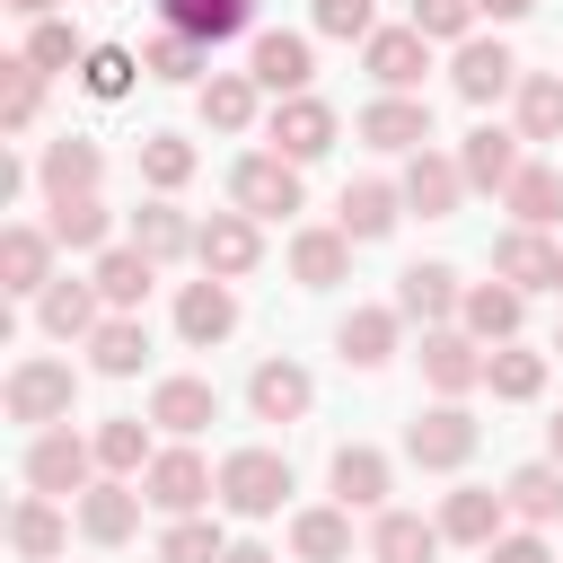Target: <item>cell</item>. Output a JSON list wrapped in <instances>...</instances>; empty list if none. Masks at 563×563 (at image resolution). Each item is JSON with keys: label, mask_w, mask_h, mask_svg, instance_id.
Listing matches in <instances>:
<instances>
[{"label": "cell", "mask_w": 563, "mask_h": 563, "mask_svg": "<svg viewBox=\"0 0 563 563\" xmlns=\"http://www.w3.org/2000/svg\"><path fill=\"white\" fill-rule=\"evenodd\" d=\"M554 264H563V246H545V229H510L493 246V273L519 282V290H554Z\"/></svg>", "instance_id": "603a6c76"}, {"label": "cell", "mask_w": 563, "mask_h": 563, "mask_svg": "<svg viewBox=\"0 0 563 563\" xmlns=\"http://www.w3.org/2000/svg\"><path fill=\"white\" fill-rule=\"evenodd\" d=\"M211 413H220V387L211 378H158V396H150V422L176 431V440H194Z\"/></svg>", "instance_id": "44dd1931"}, {"label": "cell", "mask_w": 563, "mask_h": 563, "mask_svg": "<svg viewBox=\"0 0 563 563\" xmlns=\"http://www.w3.org/2000/svg\"><path fill=\"white\" fill-rule=\"evenodd\" d=\"M141 501H150L141 484H123V475H106V484H88V493H79V528H88L97 545H123V537L141 528Z\"/></svg>", "instance_id": "5bb4252c"}, {"label": "cell", "mask_w": 563, "mask_h": 563, "mask_svg": "<svg viewBox=\"0 0 563 563\" xmlns=\"http://www.w3.org/2000/svg\"><path fill=\"white\" fill-rule=\"evenodd\" d=\"M466 18H475V0H413V26L422 35H457L466 44Z\"/></svg>", "instance_id": "f5cc1de1"}, {"label": "cell", "mask_w": 563, "mask_h": 563, "mask_svg": "<svg viewBox=\"0 0 563 563\" xmlns=\"http://www.w3.org/2000/svg\"><path fill=\"white\" fill-rule=\"evenodd\" d=\"M422 378H431L440 396H466V387H484V352H475V334H449V325H431V334H422Z\"/></svg>", "instance_id": "e0dca14e"}, {"label": "cell", "mask_w": 563, "mask_h": 563, "mask_svg": "<svg viewBox=\"0 0 563 563\" xmlns=\"http://www.w3.org/2000/svg\"><path fill=\"white\" fill-rule=\"evenodd\" d=\"M501 493H510V510H519V519H537V528H545V519H563V466H554V457L519 466Z\"/></svg>", "instance_id": "f35d334b"}, {"label": "cell", "mask_w": 563, "mask_h": 563, "mask_svg": "<svg viewBox=\"0 0 563 563\" xmlns=\"http://www.w3.org/2000/svg\"><path fill=\"white\" fill-rule=\"evenodd\" d=\"M537 0H475V18H528Z\"/></svg>", "instance_id": "11a10c76"}, {"label": "cell", "mask_w": 563, "mask_h": 563, "mask_svg": "<svg viewBox=\"0 0 563 563\" xmlns=\"http://www.w3.org/2000/svg\"><path fill=\"white\" fill-rule=\"evenodd\" d=\"M501 519H510V493H484V484H466V493H449V510H440V537H449V545H493V537H501Z\"/></svg>", "instance_id": "7402d4cb"}, {"label": "cell", "mask_w": 563, "mask_h": 563, "mask_svg": "<svg viewBox=\"0 0 563 563\" xmlns=\"http://www.w3.org/2000/svg\"><path fill=\"white\" fill-rule=\"evenodd\" d=\"M26 62L53 79V70H70V62H88V44H79V26L70 18H35L26 26Z\"/></svg>", "instance_id": "7bdbcfd3"}, {"label": "cell", "mask_w": 563, "mask_h": 563, "mask_svg": "<svg viewBox=\"0 0 563 563\" xmlns=\"http://www.w3.org/2000/svg\"><path fill=\"white\" fill-rule=\"evenodd\" d=\"M158 554H167V563H220L229 545H220V528H211V519H194V510H185V519L158 537Z\"/></svg>", "instance_id": "681fc988"}, {"label": "cell", "mask_w": 563, "mask_h": 563, "mask_svg": "<svg viewBox=\"0 0 563 563\" xmlns=\"http://www.w3.org/2000/svg\"><path fill=\"white\" fill-rule=\"evenodd\" d=\"M229 194H238V211H255V220H290V211H299V158L255 150V158H238Z\"/></svg>", "instance_id": "7a4b0ae2"}, {"label": "cell", "mask_w": 563, "mask_h": 563, "mask_svg": "<svg viewBox=\"0 0 563 563\" xmlns=\"http://www.w3.org/2000/svg\"><path fill=\"white\" fill-rule=\"evenodd\" d=\"M554 290H563V264H554Z\"/></svg>", "instance_id": "91938a15"}, {"label": "cell", "mask_w": 563, "mask_h": 563, "mask_svg": "<svg viewBox=\"0 0 563 563\" xmlns=\"http://www.w3.org/2000/svg\"><path fill=\"white\" fill-rule=\"evenodd\" d=\"M484 563H554V554H545V537H493Z\"/></svg>", "instance_id": "db71d44e"}, {"label": "cell", "mask_w": 563, "mask_h": 563, "mask_svg": "<svg viewBox=\"0 0 563 563\" xmlns=\"http://www.w3.org/2000/svg\"><path fill=\"white\" fill-rule=\"evenodd\" d=\"M0 396H9V422H70L79 378H70V361H18Z\"/></svg>", "instance_id": "3957f363"}, {"label": "cell", "mask_w": 563, "mask_h": 563, "mask_svg": "<svg viewBox=\"0 0 563 563\" xmlns=\"http://www.w3.org/2000/svg\"><path fill=\"white\" fill-rule=\"evenodd\" d=\"M246 70H255V88H273V97H299V88H308V35H290V26H264V35H255V53H246Z\"/></svg>", "instance_id": "9a60e30c"}, {"label": "cell", "mask_w": 563, "mask_h": 563, "mask_svg": "<svg viewBox=\"0 0 563 563\" xmlns=\"http://www.w3.org/2000/svg\"><path fill=\"white\" fill-rule=\"evenodd\" d=\"M132 70H141V62H132L123 44H97V53L79 62V79H88V97H123V88H132Z\"/></svg>", "instance_id": "f907efd6"}, {"label": "cell", "mask_w": 563, "mask_h": 563, "mask_svg": "<svg viewBox=\"0 0 563 563\" xmlns=\"http://www.w3.org/2000/svg\"><path fill=\"white\" fill-rule=\"evenodd\" d=\"M88 466H97V440H79V431H35V449H26V484L35 493H53V501H70V493H88Z\"/></svg>", "instance_id": "277c9868"}, {"label": "cell", "mask_w": 563, "mask_h": 563, "mask_svg": "<svg viewBox=\"0 0 563 563\" xmlns=\"http://www.w3.org/2000/svg\"><path fill=\"white\" fill-rule=\"evenodd\" d=\"M53 246H62L53 229H35V220H9V229H0V282H9L18 299H26V290H44V282H53Z\"/></svg>", "instance_id": "7c38bea8"}, {"label": "cell", "mask_w": 563, "mask_h": 563, "mask_svg": "<svg viewBox=\"0 0 563 563\" xmlns=\"http://www.w3.org/2000/svg\"><path fill=\"white\" fill-rule=\"evenodd\" d=\"M457 317H466L475 343H510V334H519V282H475V290L457 299Z\"/></svg>", "instance_id": "83f0119b"}, {"label": "cell", "mask_w": 563, "mask_h": 563, "mask_svg": "<svg viewBox=\"0 0 563 563\" xmlns=\"http://www.w3.org/2000/svg\"><path fill=\"white\" fill-rule=\"evenodd\" d=\"M150 457H158V449H150V431H141V413H114V422L97 431V466H106V475H141Z\"/></svg>", "instance_id": "b9f144b4"}, {"label": "cell", "mask_w": 563, "mask_h": 563, "mask_svg": "<svg viewBox=\"0 0 563 563\" xmlns=\"http://www.w3.org/2000/svg\"><path fill=\"white\" fill-rule=\"evenodd\" d=\"M405 457H413V466H466V457H475V413H466V405L413 413V422H405Z\"/></svg>", "instance_id": "8992f818"}, {"label": "cell", "mask_w": 563, "mask_h": 563, "mask_svg": "<svg viewBox=\"0 0 563 563\" xmlns=\"http://www.w3.org/2000/svg\"><path fill=\"white\" fill-rule=\"evenodd\" d=\"M334 501H343V510H378V501H387V457L361 449V440L334 449Z\"/></svg>", "instance_id": "d6a6232c"}, {"label": "cell", "mask_w": 563, "mask_h": 563, "mask_svg": "<svg viewBox=\"0 0 563 563\" xmlns=\"http://www.w3.org/2000/svg\"><path fill=\"white\" fill-rule=\"evenodd\" d=\"M229 325H238V299H229V282H220V273L185 282V299H176V334H185V343H220Z\"/></svg>", "instance_id": "d6986e66"}, {"label": "cell", "mask_w": 563, "mask_h": 563, "mask_svg": "<svg viewBox=\"0 0 563 563\" xmlns=\"http://www.w3.org/2000/svg\"><path fill=\"white\" fill-rule=\"evenodd\" d=\"M194 255H202V273H220V282L255 273V255H264V238H255V211H211V220L194 229Z\"/></svg>", "instance_id": "ba28073f"}, {"label": "cell", "mask_w": 563, "mask_h": 563, "mask_svg": "<svg viewBox=\"0 0 563 563\" xmlns=\"http://www.w3.org/2000/svg\"><path fill=\"white\" fill-rule=\"evenodd\" d=\"M141 493H150V501H158L167 519H185V510H202V501L220 493V475H211V466H202L194 449H158V457L141 466Z\"/></svg>", "instance_id": "5b68a950"}, {"label": "cell", "mask_w": 563, "mask_h": 563, "mask_svg": "<svg viewBox=\"0 0 563 563\" xmlns=\"http://www.w3.org/2000/svg\"><path fill=\"white\" fill-rule=\"evenodd\" d=\"M132 246L167 264V255H185V246H194V229H185V211H167V202H141V211H132Z\"/></svg>", "instance_id": "f6af8a7d"}, {"label": "cell", "mask_w": 563, "mask_h": 563, "mask_svg": "<svg viewBox=\"0 0 563 563\" xmlns=\"http://www.w3.org/2000/svg\"><path fill=\"white\" fill-rule=\"evenodd\" d=\"M282 493H290V457H282V449H238V457H220V501H229L238 519H273Z\"/></svg>", "instance_id": "6da1fadb"}, {"label": "cell", "mask_w": 563, "mask_h": 563, "mask_svg": "<svg viewBox=\"0 0 563 563\" xmlns=\"http://www.w3.org/2000/svg\"><path fill=\"white\" fill-rule=\"evenodd\" d=\"M361 141L369 150H431V106L405 97V88H387L378 106H361Z\"/></svg>", "instance_id": "30bf717a"}, {"label": "cell", "mask_w": 563, "mask_h": 563, "mask_svg": "<svg viewBox=\"0 0 563 563\" xmlns=\"http://www.w3.org/2000/svg\"><path fill=\"white\" fill-rule=\"evenodd\" d=\"M457 299H466V290H457V273H449V264H413V273L396 282V317H422V325H440Z\"/></svg>", "instance_id": "1f68e13d"}, {"label": "cell", "mask_w": 563, "mask_h": 563, "mask_svg": "<svg viewBox=\"0 0 563 563\" xmlns=\"http://www.w3.org/2000/svg\"><path fill=\"white\" fill-rule=\"evenodd\" d=\"M396 202H405V185H387V176H361V185H343V202H334V229H343L352 246H369V238H387V229H396Z\"/></svg>", "instance_id": "8fae6325"}, {"label": "cell", "mask_w": 563, "mask_h": 563, "mask_svg": "<svg viewBox=\"0 0 563 563\" xmlns=\"http://www.w3.org/2000/svg\"><path fill=\"white\" fill-rule=\"evenodd\" d=\"M35 325L53 334V343H88L106 317H97V282H44L35 290Z\"/></svg>", "instance_id": "4fadbf2b"}, {"label": "cell", "mask_w": 563, "mask_h": 563, "mask_svg": "<svg viewBox=\"0 0 563 563\" xmlns=\"http://www.w3.org/2000/svg\"><path fill=\"white\" fill-rule=\"evenodd\" d=\"M545 457H554V466H563V413H554V422H545Z\"/></svg>", "instance_id": "6f0895ef"}, {"label": "cell", "mask_w": 563, "mask_h": 563, "mask_svg": "<svg viewBox=\"0 0 563 563\" xmlns=\"http://www.w3.org/2000/svg\"><path fill=\"white\" fill-rule=\"evenodd\" d=\"M246 9H255V0H158V18L185 26V35H202V44H229V35L246 26Z\"/></svg>", "instance_id": "8d00e7d4"}, {"label": "cell", "mask_w": 563, "mask_h": 563, "mask_svg": "<svg viewBox=\"0 0 563 563\" xmlns=\"http://www.w3.org/2000/svg\"><path fill=\"white\" fill-rule=\"evenodd\" d=\"M510 79H519L510 44H457V97H466V106H493Z\"/></svg>", "instance_id": "f546056e"}, {"label": "cell", "mask_w": 563, "mask_h": 563, "mask_svg": "<svg viewBox=\"0 0 563 563\" xmlns=\"http://www.w3.org/2000/svg\"><path fill=\"white\" fill-rule=\"evenodd\" d=\"M35 106H44V70L18 53V62H0V123L9 132H26L35 123Z\"/></svg>", "instance_id": "ee69618b"}, {"label": "cell", "mask_w": 563, "mask_h": 563, "mask_svg": "<svg viewBox=\"0 0 563 563\" xmlns=\"http://www.w3.org/2000/svg\"><path fill=\"white\" fill-rule=\"evenodd\" d=\"M9 9H18V18H53V0H9Z\"/></svg>", "instance_id": "680465c9"}, {"label": "cell", "mask_w": 563, "mask_h": 563, "mask_svg": "<svg viewBox=\"0 0 563 563\" xmlns=\"http://www.w3.org/2000/svg\"><path fill=\"white\" fill-rule=\"evenodd\" d=\"M88 282H97V299H106V308H141V299H150V282H158V255H141V246H106Z\"/></svg>", "instance_id": "cb8c5ba5"}, {"label": "cell", "mask_w": 563, "mask_h": 563, "mask_svg": "<svg viewBox=\"0 0 563 563\" xmlns=\"http://www.w3.org/2000/svg\"><path fill=\"white\" fill-rule=\"evenodd\" d=\"M290 545H299V563H352V510L334 501V510H299L290 519Z\"/></svg>", "instance_id": "836d02e7"}, {"label": "cell", "mask_w": 563, "mask_h": 563, "mask_svg": "<svg viewBox=\"0 0 563 563\" xmlns=\"http://www.w3.org/2000/svg\"><path fill=\"white\" fill-rule=\"evenodd\" d=\"M202 123L211 132H246L255 123V70H211L202 79Z\"/></svg>", "instance_id": "d590c367"}, {"label": "cell", "mask_w": 563, "mask_h": 563, "mask_svg": "<svg viewBox=\"0 0 563 563\" xmlns=\"http://www.w3.org/2000/svg\"><path fill=\"white\" fill-rule=\"evenodd\" d=\"M457 194H466V167H457V158H440V150H413V167H405V202H413L422 220H449V211H457Z\"/></svg>", "instance_id": "ac0fdd59"}, {"label": "cell", "mask_w": 563, "mask_h": 563, "mask_svg": "<svg viewBox=\"0 0 563 563\" xmlns=\"http://www.w3.org/2000/svg\"><path fill=\"white\" fill-rule=\"evenodd\" d=\"M501 202L519 211V229H545V220H563V167H554V158H528V167L501 185Z\"/></svg>", "instance_id": "484cf974"}, {"label": "cell", "mask_w": 563, "mask_h": 563, "mask_svg": "<svg viewBox=\"0 0 563 563\" xmlns=\"http://www.w3.org/2000/svg\"><path fill=\"white\" fill-rule=\"evenodd\" d=\"M484 387H493V396H510V405H528V396L545 387V352H519V343L484 352Z\"/></svg>", "instance_id": "60d3db41"}, {"label": "cell", "mask_w": 563, "mask_h": 563, "mask_svg": "<svg viewBox=\"0 0 563 563\" xmlns=\"http://www.w3.org/2000/svg\"><path fill=\"white\" fill-rule=\"evenodd\" d=\"M264 132H273V150H282V158H299V167H308V158H325V150H334V106L299 88V97H282V106H273V123H264Z\"/></svg>", "instance_id": "52a82bcc"}, {"label": "cell", "mask_w": 563, "mask_h": 563, "mask_svg": "<svg viewBox=\"0 0 563 563\" xmlns=\"http://www.w3.org/2000/svg\"><path fill=\"white\" fill-rule=\"evenodd\" d=\"M369 554H378V563H431V554H440V519L387 510V519L369 528Z\"/></svg>", "instance_id": "e575fe53"}, {"label": "cell", "mask_w": 563, "mask_h": 563, "mask_svg": "<svg viewBox=\"0 0 563 563\" xmlns=\"http://www.w3.org/2000/svg\"><path fill=\"white\" fill-rule=\"evenodd\" d=\"M88 361H97L106 378H132V369L150 361V325H141L132 308H114V317H106V325L88 334Z\"/></svg>", "instance_id": "f1b7e54d"}, {"label": "cell", "mask_w": 563, "mask_h": 563, "mask_svg": "<svg viewBox=\"0 0 563 563\" xmlns=\"http://www.w3.org/2000/svg\"><path fill=\"white\" fill-rule=\"evenodd\" d=\"M563 132V79H519V141H554Z\"/></svg>", "instance_id": "bcb514c9"}, {"label": "cell", "mask_w": 563, "mask_h": 563, "mask_svg": "<svg viewBox=\"0 0 563 563\" xmlns=\"http://www.w3.org/2000/svg\"><path fill=\"white\" fill-rule=\"evenodd\" d=\"M35 176H44V194H53V202H70V194H97L106 158H97V141H79V132H70V141H53V150H44V167H35Z\"/></svg>", "instance_id": "4316f807"}, {"label": "cell", "mask_w": 563, "mask_h": 563, "mask_svg": "<svg viewBox=\"0 0 563 563\" xmlns=\"http://www.w3.org/2000/svg\"><path fill=\"white\" fill-rule=\"evenodd\" d=\"M62 246H106V202L97 194H70V202H53V220H44Z\"/></svg>", "instance_id": "c3c4849f"}, {"label": "cell", "mask_w": 563, "mask_h": 563, "mask_svg": "<svg viewBox=\"0 0 563 563\" xmlns=\"http://www.w3.org/2000/svg\"><path fill=\"white\" fill-rule=\"evenodd\" d=\"M457 167H466V185L501 194L528 158H519V132H510V123H475V132H466V150H457Z\"/></svg>", "instance_id": "2e32d148"}, {"label": "cell", "mask_w": 563, "mask_h": 563, "mask_svg": "<svg viewBox=\"0 0 563 563\" xmlns=\"http://www.w3.org/2000/svg\"><path fill=\"white\" fill-rule=\"evenodd\" d=\"M308 18H317V35H343V44H369V35H378V26H369V0H317Z\"/></svg>", "instance_id": "816d5d0a"}, {"label": "cell", "mask_w": 563, "mask_h": 563, "mask_svg": "<svg viewBox=\"0 0 563 563\" xmlns=\"http://www.w3.org/2000/svg\"><path fill=\"white\" fill-rule=\"evenodd\" d=\"M290 273H299L308 290L343 282V273H352V238H343V229H299V238H290Z\"/></svg>", "instance_id": "4dcf8cb0"}, {"label": "cell", "mask_w": 563, "mask_h": 563, "mask_svg": "<svg viewBox=\"0 0 563 563\" xmlns=\"http://www.w3.org/2000/svg\"><path fill=\"white\" fill-rule=\"evenodd\" d=\"M308 396H317V387H308V369H299V361H264V369L246 378L255 422H299V413H308Z\"/></svg>", "instance_id": "ffe728a7"}, {"label": "cell", "mask_w": 563, "mask_h": 563, "mask_svg": "<svg viewBox=\"0 0 563 563\" xmlns=\"http://www.w3.org/2000/svg\"><path fill=\"white\" fill-rule=\"evenodd\" d=\"M554 352H563V334H554Z\"/></svg>", "instance_id": "94428289"}, {"label": "cell", "mask_w": 563, "mask_h": 563, "mask_svg": "<svg viewBox=\"0 0 563 563\" xmlns=\"http://www.w3.org/2000/svg\"><path fill=\"white\" fill-rule=\"evenodd\" d=\"M220 563H273V554H264V545H229Z\"/></svg>", "instance_id": "9f6ffc18"}, {"label": "cell", "mask_w": 563, "mask_h": 563, "mask_svg": "<svg viewBox=\"0 0 563 563\" xmlns=\"http://www.w3.org/2000/svg\"><path fill=\"white\" fill-rule=\"evenodd\" d=\"M141 176H150L158 194H176V185L194 176V141H176V132H150V141H141Z\"/></svg>", "instance_id": "7dc6e473"}, {"label": "cell", "mask_w": 563, "mask_h": 563, "mask_svg": "<svg viewBox=\"0 0 563 563\" xmlns=\"http://www.w3.org/2000/svg\"><path fill=\"white\" fill-rule=\"evenodd\" d=\"M334 343H343V361H352V369H378V361L396 352V308H352Z\"/></svg>", "instance_id": "74e56055"}, {"label": "cell", "mask_w": 563, "mask_h": 563, "mask_svg": "<svg viewBox=\"0 0 563 563\" xmlns=\"http://www.w3.org/2000/svg\"><path fill=\"white\" fill-rule=\"evenodd\" d=\"M361 62H369L378 88H405V97H413L422 70H431V35H422V26H378V35L361 44Z\"/></svg>", "instance_id": "9c48e42d"}, {"label": "cell", "mask_w": 563, "mask_h": 563, "mask_svg": "<svg viewBox=\"0 0 563 563\" xmlns=\"http://www.w3.org/2000/svg\"><path fill=\"white\" fill-rule=\"evenodd\" d=\"M9 545H18L26 563H53V554L70 545V519L53 510V493H26V501L9 510Z\"/></svg>", "instance_id": "d4e9b609"}, {"label": "cell", "mask_w": 563, "mask_h": 563, "mask_svg": "<svg viewBox=\"0 0 563 563\" xmlns=\"http://www.w3.org/2000/svg\"><path fill=\"white\" fill-rule=\"evenodd\" d=\"M202 62H211V44H202V35H185V26H158V35H150V53H141V70H150V79H202Z\"/></svg>", "instance_id": "ab89813d"}]
</instances>
